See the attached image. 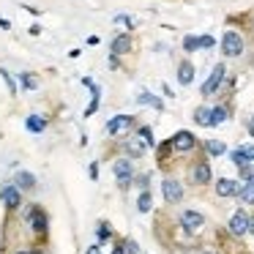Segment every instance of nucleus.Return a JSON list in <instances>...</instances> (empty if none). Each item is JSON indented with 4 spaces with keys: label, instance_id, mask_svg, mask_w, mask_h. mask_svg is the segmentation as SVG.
Instances as JSON below:
<instances>
[{
    "label": "nucleus",
    "instance_id": "obj_10",
    "mask_svg": "<svg viewBox=\"0 0 254 254\" xmlns=\"http://www.w3.org/2000/svg\"><path fill=\"white\" fill-rule=\"evenodd\" d=\"M161 191H164V199L170 205H178L183 199V186L175 178H164V181H161Z\"/></svg>",
    "mask_w": 254,
    "mask_h": 254
},
{
    "label": "nucleus",
    "instance_id": "obj_35",
    "mask_svg": "<svg viewBox=\"0 0 254 254\" xmlns=\"http://www.w3.org/2000/svg\"><path fill=\"white\" fill-rule=\"evenodd\" d=\"M148 183H150V175H139L137 178V186L142 189V191H148Z\"/></svg>",
    "mask_w": 254,
    "mask_h": 254
},
{
    "label": "nucleus",
    "instance_id": "obj_30",
    "mask_svg": "<svg viewBox=\"0 0 254 254\" xmlns=\"http://www.w3.org/2000/svg\"><path fill=\"white\" fill-rule=\"evenodd\" d=\"M110 235H112L110 224H107V221H99V227H96V238H99V241H110Z\"/></svg>",
    "mask_w": 254,
    "mask_h": 254
},
{
    "label": "nucleus",
    "instance_id": "obj_39",
    "mask_svg": "<svg viewBox=\"0 0 254 254\" xmlns=\"http://www.w3.org/2000/svg\"><path fill=\"white\" fill-rule=\"evenodd\" d=\"M90 178H93V181L99 178V167H96V164H90Z\"/></svg>",
    "mask_w": 254,
    "mask_h": 254
},
{
    "label": "nucleus",
    "instance_id": "obj_21",
    "mask_svg": "<svg viewBox=\"0 0 254 254\" xmlns=\"http://www.w3.org/2000/svg\"><path fill=\"white\" fill-rule=\"evenodd\" d=\"M238 199H241L243 205H254V183H241Z\"/></svg>",
    "mask_w": 254,
    "mask_h": 254
},
{
    "label": "nucleus",
    "instance_id": "obj_12",
    "mask_svg": "<svg viewBox=\"0 0 254 254\" xmlns=\"http://www.w3.org/2000/svg\"><path fill=\"white\" fill-rule=\"evenodd\" d=\"M210 178H213V172H210L208 161H197V164L191 167V183H197V186H208Z\"/></svg>",
    "mask_w": 254,
    "mask_h": 254
},
{
    "label": "nucleus",
    "instance_id": "obj_38",
    "mask_svg": "<svg viewBox=\"0 0 254 254\" xmlns=\"http://www.w3.org/2000/svg\"><path fill=\"white\" fill-rule=\"evenodd\" d=\"M85 254H101V249L93 243V246H88V252H85Z\"/></svg>",
    "mask_w": 254,
    "mask_h": 254
},
{
    "label": "nucleus",
    "instance_id": "obj_7",
    "mask_svg": "<svg viewBox=\"0 0 254 254\" xmlns=\"http://www.w3.org/2000/svg\"><path fill=\"white\" fill-rule=\"evenodd\" d=\"M170 142H172V150H175V153H189V150L197 148V137H194L191 131H178V134H172Z\"/></svg>",
    "mask_w": 254,
    "mask_h": 254
},
{
    "label": "nucleus",
    "instance_id": "obj_20",
    "mask_svg": "<svg viewBox=\"0 0 254 254\" xmlns=\"http://www.w3.org/2000/svg\"><path fill=\"white\" fill-rule=\"evenodd\" d=\"M227 118H230V110H227V107H213V110H210V128L221 126Z\"/></svg>",
    "mask_w": 254,
    "mask_h": 254
},
{
    "label": "nucleus",
    "instance_id": "obj_45",
    "mask_svg": "<svg viewBox=\"0 0 254 254\" xmlns=\"http://www.w3.org/2000/svg\"><path fill=\"white\" fill-rule=\"evenodd\" d=\"M205 254H216V252H210V249H208V252H205Z\"/></svg>",
    "mask_w": 254,
    "mask_h": 254
},
{
    "label": "nucleus",
    "instance_id": "obj_8",
    "mask_svg": "<svg viewBox=\"0 0 254 254\" xmlns=\"http://www.w3.org/2000/svg\"><path fill=\"white\" fill-rule=\"evenodd\" d=\"M0 202L6 205L8 210H17L22 208V191H19L14 183H6V186L0 189Z\"/></svg>",
    "mask_w": 254,
    "mask_h": 254
},
{
    "label": "nucleus",
    "instance_id": "obj_33",
    "mask_svg": "<svg viewBox=\"0 0 254 254\" xmlns=\"http://www.w3.org/2000/svg\"><path fill=\"white\" fill-rule=\"evenodd\" d=\"M210 47H216L213 36H199V50H210Z\"/></svg>",
    "mask_w": 254,
    "mask_h": 254
},
{
    "label": "nucleus",
    "instance_id": "obj_22",
    "mask_svg": "<svg viewBox=\"0 0 254 254\" xmlns=\"http://www.w3.org/2000/svg\"><path fill=\"white\" fill-rule=\"evenodd\" d=\"M150 208H153V194L142 191L137 197V210H139V213H150Z\"/></svg>",
    "mask_w": 254,
    "mask_h": 254
},
{
    "label": "nucleus",
    "instance_id": "obj_4",
    "mask_svg": "<svg viewBox=\"0 0 254 254\" xmlns=\"http://www.w3.org/2000/svg\"><path fill=\"white\" fill-rule=\"evenodd\" d=\"M224 77H227V66H224V63H216V66H213V71H210V77L202 82V96H213L216 90L221 88Z\"/></svg>",
    "mask_w": 254,
    "mask_h": 254
},
{
    "label": "nucleus",
    "instance_id": "obj_34",
    "mask_svg": "<svg viewBox=\"0 0 254 254\" xmlns=\"http://www.w3.org/2000/svg\"><path fill=\"white\" fill-rule=\"evenodd\" d=\"M107 66H110L112 71H115V68H121V58H118V55H110V58H107Z\"/></svg>",
    "mask_w": 254,
    "mask_h": 254
},
{
    "label": "nucleus",
    "instance_id": "obj_5",
    "mask_svg": "<svg viewBox=\"0 0 254 254\" xmlns=\"http://www.w3.org/2000/svg\"><path fill=\"white\" fill-rule=\"evenodd\" d=\"M104 128H107L110 137H121V134H126V131H131V128H134V115H115V118L107 121Z\"/></svg>",
    "mask_w": 254,
    "mask_h": 254
},
{
    "label": "nucleus",
    "instance_id": "obj_32",
    "mask_svg": "<svg viewBox=\"0 0 254 254\" xmlns=\"http://www.w3.org/2000/svg\"><path fill=\"white\" fill-rule=\"evenodd\" d=\"M123 249H126V254H142V252H139V243L131 241V238H126V241H123Z\"/></svg>",
    "mask_w": 254,
    "mask_h": 254
},
{
    "label": "nucleus",
    "instance_id": "obj_13",
    "mask_svg": "<svg viewBox=\"0 0 254 254\" xmlns=\"http://www.w3.org/2000/svg\"><path fill=\"white\" fill-rule=\"evenodd\" d=\"M232 164L235 167H243V164H254V145H241L230 153Z\"/></svg>",
    "mask_w": 254,
    "mask_h": 254
},
{
    "label": "nucleus",
    "instance_id": "obj_19",
    "mask_svg": "<svg viewBox=\"0 0 254 254\" xmlns=\"http://www.w3.org/2000/svg\"><path fill=\"white\" fill-rule=\"evenodd\" d=\"M25 126H28V131H33V134H41L47 128V118H41V115H28V121H25Z\"/></svg>",
    "mask_w": 254,
    "mask_h": 254
},
{
    "label": "nucleus",
    "instance_id": "obj_9",
    "mask_svg": "<svg viewBox=\"0 0 254 254\" xmlns=\"http://www.w3.org/2000/svg\"><path fill=\"white\" fill-rule=\"evenodd\" d=\"M134 50V39H131V33H118V36H112V41H110V55H128V52Z\"/></svg>",
    "mask_w": 254,
    "mask_h": 254
},
{
    "label": "nucleus",
    "instance_id": "obj_14",
    "mask_svg": "<svg viewBox=\"0 0 254 254\" xmlns=\"http://www.w3.org/2000/svg\"><path fill=\"white\" fill-rule=\"evenodd\" d=\"M238 191H241V183L232 181V178H219V183H216V194L219 197H238Z\"/></svg>",
    "mask_w": 254,
    "mask_h": 254
},
{
    "label": "nucleus",
    "instance_id": "obj_2",
    "mask_svg": "<svg viewBox=\"0 0 254 254\" xmlns=\"http://www.w3.org/2000/svg\"><path fill=\"white\" fill-rule=\"evenodd\" d=\"M243 47L246 44H243V36L238 30H224V36H221V52L227 58H241Z\"/></svg>",
    "mask_w": 254,
    "mask_h": 254
},
{
    "label": "nucleus",
    "instance_id": "obj_42",
    "mask_svg": "<svg viewBox=\"0 0 254 254\" xmlns=\"http://www.w3.org/2000/svg\"><path fill=\"white\" fill-rule=\"evenodd\" d=\"M17 254H41L39 249H28V252H17Z\"/></svg>",
    "mask_w": 254,
    "mask_h": 254
},
{
    "label": "nucleus",
    "instance_id": "obj_6",
    "mask_svg": "<svg viewBox=\"0 0 254 254\" xmlns=\"http://www.w3.org/2000/svg\"><path fill=\"white\" fill-rule=\"evenodd\" d=\"M230 235H235V238H243L249 232V227H252V216L246 213V210H235V213H232V219H230Z\"/></svg>",
    "mask_w": 254,
    "mask_h": 254
},
{
    "label": "nucleus",
    "instance_id": "obj_23",
    "mask_svg": "<svg viewBox=\"0 0 254 254\" xmlns=\"http://www.w3.org/2000/svg\"><path fill=\"white\" fill-rule=\"evenodd\" d=\"M194 123H197V126L210 128V110H208V107H197V110H194Z\"/></svg>",
    "mask_w": 254,
    "mask_h": 254
},
{
    "label": "nucleus",
    "instance_id": "obj_27",
    "mask_svg": "<svg viewBox=\"0 0 254 254\" xmlns=\"http://www.w3.org/2000/svg\"><path fill=\"white\" fill-rule=\"evenodd\" d=\"M19 85H22L25 90H36V88H39V79H36L33 74L25 71V74H19Z\"/></svg>",
    "mask_w": 254,
    "mask_h": 254
},
{
    "label": "nucleus",
    "instance_id": "obj_24",
    "mask_svg": "<svg viewBox=\"0 0 254 254\" xmlns=\"http://www.w3.org/2000/svg\"><path fill=\"white\" fill-rule=\"evenodd\" d=\"M205 150H208L210 156H224L227 153V145L219 142V139H208V142H205Z\"/></svg>",
    "mask_w": 254,
    "mask_h": 254
},
{
    "label": "nucleus",
    "instance_id": "obj_28",
    "mask_svg": "<svg viewBox=\"0 0 254 254\" xmlns=\"http://www.w3.org/2000/svg\"><path fill=\"white\" fill-rule=\"evenodd\" d=\"M139 137H142V142L148 145V148H156V139H153V131H150V126H139Z\"/></svg>",
    "mask_w": 254,
    "mask_h": 254
},
{
    "label": "nucleus",
    "instance_id": "obj_43",
    "mask_svg": "<svg viewBox=\"0 0 254 254\" xmlns=\"http://www.w3.org/2000/svg\"><path fill=\"white\" fill-rule=\"evenodd\" d=\"M249 134H252V137H254V118H252V121H249Z\"/></svg>",
    "mask_w": 254,
    "mask_h": 254
},
{
    "label": "nucleus",
    "instance_id": "obj_29",
    "mask_svg": "<svg viewBox=\"0 0 254 254\" xmlns=\"http://www.w3.org/2000/svg\"><path fill=\"white\" fill-rule=\"evenodd\" d=\"M0 79H3V82H6L8 93H11V96H17V82H14V79H11V74H8L6 68H0Z\"/></svg>",
    "mask_w": 254,
    "mask_h": 254
},
{
    "label": "nucleus",
    "instance_id": "obj_37",
    "mask_svg": "<svg viewBox=\"0 0 254 254\" xmlns=\"http://www.w3.org/2000/svg\"><path fill=\"white\" fill-rule=\"evenodd\" d=\"M0 28H3V30H11V22H8L6 17H0Z\"/></svg>",
    "mask_w": 254,
    "mask_h": 254
},
{
    "label": "nucleus",
    "instance_id": "obj_16",
    "mask_svg": "<svg viewBox=\"0 0 254 254\" xmlns=\"http://www.w3.org/2000/svg\"><path fill=\"white\" fill-rule=\"evenodd\" d=\"M14 186H17L19 191H33L36 189V175L28 172V170H19L17 178H14Z\"/></svg>",
    "mask_w": 254,
    "mask_h": 254
},
{
    "label": "nucleus",
    "instance_id": "obj_25",
    "mask_svg": "<svg viewBox=\"0 0 254 254\" xmlns=\"http://www.w3.org/2000/svg\"><path fill=\"white\" fill-rule=\"evenodd\" d=\"M112 25H121V28H126V30H134V28H137L134 17H128V14H115V17H112Z\"/></svg>",
    "mask_w": 254,
    "mask_h": 254
},
{
    "label": "nucleus",
    "instance_id": "obj_26",
    "mask_svg": "<svg viewBox=\"0 0 254 254\" xmlns=\"http://www.w3.org/2000/svg\"><path fill=\"white\" fill-rule=\"evenodd\" d=\"M238 178H241L243 183H254V164H243V167H238Z\"/></svg>",
    "mask_w": 254,
    "mask_h": 254
},
{
    "label": "nucleus",
    "instance_id": "obj_40",
    "mask_svg": "<svg viewBox=\"0 0 254 254\" xmlns=\"http://www.w3.org/2000/svg\"><path fill=\"white\" fill-rule=\"evenodd\" d=\"M25 8H28V11L33 14V17H39V14H41V8H36V6H25Z\"/></svg>",
    "mask_w": 254,
    "mask_h": 254
},
{
    "label": "nucleus",
    "instance_id": "obj_41",
    "mask_svg": "<svg viewBox=\"0 0 254 254\" xmlns=\"http://www.w3.org/2000/svg\"><path fill=\"white\" fill-rule=\"evenodd\" d=\"M110 254H126V249H123V243H121V246H115V249H112Z\"/></svg>",
    "mask_w": 254,
    "mask_h": 254
},
{
    "label": "nucleus",
    "instance_id": "obj_36",
    "mask_svg": "<svg viewBox=\"0 0 254 254\" xmlns=\"http://www.w3.org/2000/svg\"><path fill=\"white\" fill-rule=\"evenodd\" d=\"M28 33H30V36H41V25H39V22H36V25H30V30H28Z\"/></svg>",
    "mask_w": 254,
    "mask_h": 254
},
{
    "label": "nucleus",
    "instance_id": "obj_3",
    "mask_svg": "<svg viewBox=\"0 0 254 254\" xmlns=\"http://www.w3.org/2000/svg\"><path fill=\"white\" fill-rule=\"evenodd\" d=\"M112 172H115L121 189H128V186L134 183V161L128 159V156H121V159L112 164Z\"/></svg>",
    "mask_w": 254,
    "mask_h": 254
},
{
    "label": "nucleus",
    "instance_id": "obj_18",
    "mask_svg": "<svg viewBox=\"0 0 254 254\" xmlns=\"http://www.w3.org/2000/svg\"><path fill=\"white\" fill-rule=\"evenodd\" d=\"M137 104H142V107H153L156 112H161V110H164V101H161L159 96H153L150 90H142V93L137 96Z\"/></svg>",
    "mask_w": 254,
    "mask_h": 254
},
{
    "label": "nucleus",
    "instance_id": "obj_11",
    "mask_svg": "<svg viewBox=\"0 0 254 254\" xmlns=\"http://www.w3.org/2000/svg\"><path fill=\"white\" fill-rule=\"evenodd\" d=\"M181 227L186 232H199L205 227V216L199 210H183L181 213Z\"/></svg>",
    "mask_w": 254,
    "mask_h": 254
},
{
    "label": "nucleus",
    "instance_id": "obj_1",
    "mask_svg": "<svg viewBox=\"0 0 254 254\" xmlns=\"http://www.w3.org/2000/svg\"><path fill=\"white\" fill-rule=\"evenodd\" d=\"M25 221H28V227L36 232V235H47L50 219H47V213H44L41 205H28V208H25Z\"/></svg>",
    "mask_w": 254,
    "mask_h": 254
},
{
    "label": "nucleus",
    "instance_id": "obj_15",
    "mask_svg": "<svg viewBox=\"0 0 254 254\" xmlns=\"http://www.w3.org/2000/svg\"><path fill=\"white\" fill-rule=\"evenodd\" d=\"M121 148H123V153H126L128 156V159H142V156H145V150H148V145H145V142H139V139H126V142H123L121 145Z\"/></svg>",
    "mask_w": 254,
    "mask_h": 254
},
{
    "label": "nucleus",
    "instance_id": "obj_44",
    "mask_svg": "<svg viewBox=\"0 0 254 254\" xmlns=\"http://www.w3.org/2000/svg\"><path fill=\"white\" fill-rule=\"evenodd\" d=\"M249 232H252V235H254V216H252V227H249Z\"/></svg>",
    "mask_w": 254,
    "mask_h": 254
},
{
    "label": "nucleus",
    "instance_id": "obj_17",
    "mask_svg": "<svg viewBox=\"0 0 254 254\" xmlns=\"http://www.w3.org/2000/svg\"><path fill=\"white\" fill-rule=\"evenodd\" d=\"M178 82H181L183 88L194 82V66H191L189 61H181V63H178Z\"/></svg>",
    "mask_w": 254,
    "mask_h": 254
},
{
    "label": "nucleus",
    "instance_id": "obj_31",
    "mask_svg": "<svg viewBox=\"0 0 254 254\" xmlns=\"http://www.w3.org/2000/svg\"><path fill=\"white\" fill-rule=\"evenodd\" d=\"M183 50H186V52H197L199 50V36H186V39H183Z\"/></svg>",
    "mask_w": 254,
    "mask_h": 254
}]
</instances>
